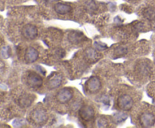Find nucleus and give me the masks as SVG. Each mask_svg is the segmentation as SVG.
I'll use <instances>...</instances> for the list:
<instances>
[{
    "instance_id": "10",
    "label": "nucleus",
    "mask_w": 155,
    "mask_h": 128,
    "mask_svg": "<svg viewBox=\"0 0 155 128\" xmlns=\"http://www.w3.org/2000/svg\"><path fill=\"white\" fill-rule=\"evenodd\" d=\"M39 58V52L37 50L33 47H29L25 51L24 54V60L26 63H32L36 62Z\"/></svg>"
},
{
    "instance_id": "7",
    "label": "nucleus",
    "mask_w": 155,
    "mask_h": 128,
    "mask_svg": "<svg viewBox=\"0 0 155 128\" xmlns=\"http://www.w3.org/2000/svg\"><path fill=\"white\" fill-rule=\"evenodd\" d=\"M79 115L85 121H90L95 117V110L89 105H83L79 110Z\"/></svg>"
},
{
    "instance_id": "11",
    "label": "nucleus",
    "mask_w": 155,
    "mask_h": 128,
    "mask_svg": "<svg viewBox=\"0 0 155 128\" xmlns=\"http://www.w3.org/2000/svg\"><path fill=\"white\" fill-rule=\"evenodd\" d=\"M54 9L58 14H66L72 11V7L64 3H57L54 5Z\"/></svg>"
},
{
    "instance_id": "2",
    "label": "nucleus",
    "mask_w": 155,
    "mask_h": 128,
    "mask_svg": "<svg viewBox=\"0 0 155 128\" xmlns=\"http://www.w3.org/2000/svg\"><path fill=\"white\" fill-rule=\"evenodd\" d=\"M30 119L33 123L42 125L46 122L47 119H48V115L43 108L37 107L32 111L31 114H30Z\"/></svg>"
},
{
    "instance_id": "3",
    "label": "nucleus",
    "mask_w": 155,
    "mask_h": 128,
    "mask_svg": "<svg viewBox=\"0 0 155 128\" xmlns=\"http://www.w3.org/2000/svg\"><path fill=\"white\" fill-rule=\"evenodd\" d=\"M139 123L141 126L145 127L153 126L155 123V115L154 113L148 110L142 111L139 116Z\"/></svg>"
},
{
    "instance_id": "12",
    "label": "nucleus",
    "mask_w": 155,
    "mask_h": 128,
    "mask_svg": "<svg viewBox=\"0 0 155 128\" xmlns=\"http://www.w3.org/2000/svg\"><path fill=\"white\" fill-rule=\"evenodd\" d=\"M68 39L73 43H78V42H81L83 40V35L80 34L77 32L72 33L68 36Z\"/></svg>"
},
{
    "instance_id": "5",
    "label": "nucleus",
    "mask_w": 155,
    "mask_h": 128,
    "mask_svg": "<svg viewBox=\"0 0 155 128\" xmlns=\"http://www.w3.org/2000/svg\"><path fill=\"white\" fill-rule=\"evenodd\" d=\"M26 81L28 86L33 88H39L43 82L42 77L33 71H30L27 72Z\"/></svg>"
},
{
    "instance_id": "8",
    "label": "nucleus",
    "mask_w": 155,
    "mask_h": 128,
    "mask_svg": "<svg viewBox=\"0 0 155 128\" xmlns=\"http://www.w3.org/2000/svg\"><path fill=\"white\" fill-rule=\"evenodd\" d=\"M22 35L28 40H33L38 35V30L36 26L33 24H27L22 29Z\"/></svg>"
},
{
    "instance_id": "4",
    "label": "nucleus",
    "mask_w": 155,
    "mask_h": 128,
    "mask_svg": "<svg viewBox=\"0 0 155 128\" xmlns=\"http://www.w3.org/2000/svg\"><path fill=\"white\" fill-rule=\"evenodd\" d=\"M74 92L71 88L64 87L59 90L56 94V100L60 104H66L72 99Z\"/></svg>"
},
{
    "instance_id": "6",
    "label": "nucleus",
    "mask_w": 155,
    "mask_h": 128,
    "mask_svg": "<svg viewBox=\"0 0 155 128\" xmlns=\"http://www.w3.org/2000/svg\"><path fill=\"white\" fill-rule=\"evenodd\" d=\"M101 80L97 76H92L86 83V90L91 93H95L101 89Z\"/></svg>"
},
{
    "instance_id": "13",
    "label": "nucleus",
    "mask_w": 155,
    "mask_h": 128,
    "mask_svg": "<svg viewBox=\"0 0 155 128\" xmlns=\"http://www.w3.org/2000/svg\"><path fill=\"white\" fill-rule=\"evenodd\" d=\"M144 14H145V16L149 20H152L155 17V12L151 8L146 9V10L145 11V13Z\"/></svg>"
},
{
    "instance_id": "14",
    "label": "nucleus",
    "mask_w": 155,
    "mask_h": 128,
    "mask_svg": "<svg viewBox=\"0 0 155 128\" xmlns=\"http://www.w3.org/2000/svg\"><path fill=\"white\" fill-rule=\"evenodd\" d=\"M130 1H136V0H130Z\"/></svg>"
},
{
    "instance_id": "1",
    "label": "nucleus",
    "mask_w": 155,
    "mask_h": 128,
    "mask_svg": "<svg viewBox=\"0 0 155 128\" xmlns=\"http://www.w3.org/2000/svg\"><path fill=\"white\" fill-rule=\"evenodd\" d=\"M133 98L130 94L127 93H124L120 95L117 100V105L118 108L124 111H129L133 108Z\"/></svg>"
},
{
    "instance_id": "9",
    "label": "nucleus",
    "mask_w": 155,
    "mask_h": 128,
    "mask_svg": "<svg viewBox=\"0 0 155 128\" xmlns=\"http://www.w3.org/2000/svg\"><path fill=\"white\" fill-rule=\"evenodd\" d=\"M62 84V76L58 73H53L47 80V86L49 89L58 88Z\"/></svg>"
}]
</instances>
